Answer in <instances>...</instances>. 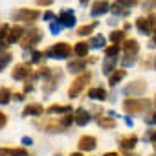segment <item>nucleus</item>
I'll list each match as a JSON object with an SVG mask.
<instances>
[{
	"instance_id": "1",
	"label": "nucleus",
	"mask_w": 156,
	"mask_h": 156,
	"mask_svg": "<svg viewBox=\"0 0 156 156\" xmlns=\"http://www.w3.org/2000/svg\"><path fill=\"white\" fill-rule=\"evenodd\" d=\"M151 108V101L149 99H132V98H127L123 101V110L127 114H141L145 110Z\"/></svg>"
},
{
	"instance_id": "2",
	"label": "nucleus",
	"mask_w": 156,
	"mask_h": 156,
	"mask_svg": "<svg viewBox=\"0 0 156 156\" xmlns=\"http://www.w3.org/2000/svg\"><path fill=\"white\" fill-rule=\"evenodd\" d=\"M90 79H92L90 72H85V70H83V73L77 77V79H73L72 87L68 88V96H70V98H77V96H79V94L85 90V87L90 83Z\"/></svg>"
},
{
	"instance_id": "3",
	"label": "nucleus",
	"mask_w": 156,
	"mask_h": 156,
	"mask_svg": "<svg viewBox=\"0 0 156 156\" xmlns=\"http://www.w3.org/2000/svg\"><path fill=\"white\" fill-rule=\"evenodd\" d=\"M72 53V46L66 44V42H57L55 46H51L50 50H46V57H51V59H68Z\"/></svg>"
},
{
	"instance_id": "4",
	"label": "nucleus",
	"mask_w": 156,
	"mask_h": 156,
	"mask_svg": "<svg viewBox=\"0 0 156 156\" xmlns=\"http://www.w3.org/2000/svg\"><path fill=\"white\" fill-rule=\"evenodd\" d=\"M39 17H41V13L37 9H19V11L13 13V19L22 20V22H35Z\"/></svg>"
},
{
	"instance_id": "5",
	"label": "nucleus",
	"mask_w": 156,
	"mask_h": 156,
	"mask_svg": "<svg viewBox=\"0 0 156 156\" xmlns=\"http://www.w3.org/2000/svg\"><path fill=\"white\" fill-rule=\"evenodd\" d=\"M11 75H13L15 81H24V79H28V77L31 75V68H30V64L20 62V64H17V66L13 68Z\"/></svg>"
},
{
	"instance_id": "6",
	"label": "nucleus",
	"mask_w": 156,
	"mask_h": 156,
	"mask_svg": "<svg viewBox=\"0 0 156 156\" xmlns=\"http://www.w3.org/2000/svg\"><path fill=\"white\" fill-rule=\"evenodd\" d=\"M28 35H22V48H30V46H33V44H37L39 41H41V33L37 31V28H33V26H30L28 28Z\"/></svg>"
},
{
	"instance_id": "7",
	"label": "nucleus",
	"mask_w": 156,
	"mask_h": 156,
	"mask_svg": "<svg viewBox=\"0 0 156 156\" xmlns=\"http://www.w3.org/2000/svg\"><path fill=\"white\" fill-rule=\"evenodd\" d=\"M136 4H138V0H118V2L112 6V11L118 13V15H125L127 9L132 8V6H136Z\"/></svg>"
},
{
	"instance_id": "8",
	"label": "nucleus",
	"mask_w": 156,
	"mask_h": 156,
	"mask_svg": "<svg viewBox=\"0 0 156 156\" xmlns=\"http://www.w3.org/2000/svg\"><path fill=\"white\" fill-rule=\"evenodd\" d=\"M96 145H98V140L94 136H81L79 138V143H77V147H79L81 151H88V152L94 151Z\"/></svg>"
},
{
	"instance_id": "9",
	"label": "nucleus",
	"mask_w": 156,
	"mask_h": 156,
	"mask_svg": "<svg viewBox=\"0 0 156 156\" xmlns=\"http://www.w3.org/2000/svg\"><path fill=\"white\" fill-rule=\"evenodd\" d=\"M59 22H61V26L73 28V26H75V15H73V11H70V9H62L61 15H59Z\"/></svg>"
},
{
	"instance_id": "10",
	"label": "nucleus",
	"mask_w": 156,
	"mask_h": 156,
	"mask_svg": "<svg viewBox=\"0 0 156 156\" xmlns=\"http://www.w3.org/2000/svg\"><path fill=\"white\" fill-rule=\"evenodd\" d=\"M145 90H147V83H145V81H132V83L125 88V94H127V96H129V94H130V96H132V94H143Z\"/></svg>"
},
{
	"instance_id": "11",
	"label": "nucleus",
	"mask_w": 156,
	"mask_h": 156,
	"mask_svg": "<svg viewBox=\"0 0 156 156\" xmlns=\"http://www.w3.org/2000/svg\"><path fill=\"white\" fill-rule=\"evenodd\" d=\"M24 35V28L20 26H13L11 30H8V44H13V42H19Z\"/></svg>"
},
{
	"instance_id": "12",
	"label": "nucleus",
	"mask_w": 156,
	"mask_h": 156,
	"mask_svg": "<svg viewBox=\"0 0 156 156\" xmlns=\"http://www.w3.org/2000/svg\"><path fill=\"white\" fill-rule=\"evenodd\" d=\"M73 121L79 125V127H85V125L90 121L88 110H85V108H77V110H75V116H73Z\"/></svg>"
},
{
	"instance_id": "13",
	"label": "nucleus",
	"mask_w": 156,
	"mask_h": 156,
	"mask_svg": "<svg viewBox=\"0 0 156 156\" xmlns=\"http://www.w3.org/2000/svg\"><path fill=\"white\" fill-rule=\"evenodd\" d=\"M123 50L127 51V55H136L140 50V44L136 39H125L123 41Z\"/></svg>"
},
{
	"instance_id": "14",
	"label": "nucleus",
	"mask_w": 156,
	"mask_h": 156,
	"mask_svg": "<svg viewBox=\"0 0 156 156\" xmlns=\"http://www.w3.org/2000/svg\"><path fill=\"white\" fill-rule=\"evenodd\" d=\"M108 2H107V0H98V2L92 6V15L94 17H98V15H103V13H107L108 11Z\"/></svg>"
},
{
	"instance_id": "15",
	"label": "nucleus",
	"mask_w": 156,
	"mask_h": 156,
	"mask_svg": "<svg viewBox=\"0 0 156 156\" xmlns=\"http://www.w3.org/2000/svg\"><path fill=\"white\" fill-rule=\"evenodd\" d=\"M98 125H99L101 129L110 130V129H114V127H116V119H114V118H110V116H99V118H98Z\"/></svg>"
},
{
	"instance_id": "16",
	"label": "nucleus",
	"mask_w": 156,
	"mask_h": 156,
	"mask_svg": "<svg viewBox=\"0 0 156 156\" xmlns=\"http://www.w3.org/2000/svg\"><path fill=\"white\" fill-rule=\"evenodd\" d=\"M138 143V138L134 136V134H130V136H125V138H121L119 140V145H121V149H125V151H132L134 149V145Z\"/></svg>"
},
{
	"instance_id": "17",
	"label": "nucleus",
	"mask_w": 156,
	"mask_h": 156,
	"mask_svg": "<svg viewBox=\"0 0 156 156\" xmlns=\"http://www.w3.org/2000/svg\"><path fill=\"white\" fill-rule=\"evenodd\" d=\"M125 75H127V72H125V70H112V72H110V77H108V85H110V87L118 85Z\"/></svg>"
},
{
	"instance_id": "18",
	"label": "nucleus",
	"mask_w": 156,
	"mask_h": 156,
	"mask_svg": "<svg viewBox=\"0 0 156 156\" xmlns=\"http://www.w3.org/2000/svg\"><path fill=\"white\" fill-rule=\"evenodd\" d=\"M61 79V73H55V75H50L48 77V81L44 83V94H50V92H53L55 90V85H57V81Z\"/></svg>"
},
{
	"instance_id": "19",
	"label": "nucleus",
	"mask_w": 156,
	"mask_h": 156,
	"mask_svg": "<svg viewBox=\"0 0 156 156\" xmlns=\"http://www.w3.org/2000/svg\"><path fill=\"white\" fill-rule=\"evenodd\" d=\"M42 112H44V108H42L41 105L33 103V105H28L22 114H24V116H42Z\"/></svg>"
},
{
	"instance_id": "20",
	"label": "nucleus",
	"mask_w": 156,
	"mask_h": 156,
	"mask_svg": "<svg viewBox=\"0 0 156 156\" xmlns=\"http://www.w3.org/2000/svg\"><path fill=\"white\" fill-rule=\"evenodd\" d=\"M87 68V61L81 57L79 61H72V62H68V70L70 72H83Z\"/></svg>"
},
{
	"instance_id": "21",
	"label": "nucleus",
	"mask_w": 156,
	"mask_h": 156,
	"mask_svg": "<svg viewBox=\"0 0 156 156\" xmlns=\"http://www.w3.org/2000/svg\"><path fill=\"white\" fill-rule=\"evenodd\" d=\"M88 98H90V99H98V101H103V99L107 98V92H105L101 87H98V88H90V90H88Z\"/></svg>"
},
{
	"instance_id": "22",
	"label": "nucleus",
	"mask_w": 156,
	"mask_h": 156,
	"mask_svg": "<svg viewBox=\"0 0 156 156\" xmlns=\"http://www.w3.org/2000/svg\"><path fill=\"white\" fill-rule=\"evenodd\" d=\"M88 44L87 42H77L75 46H73V53L77 55V57H87V53H88Z\"/></svg>"
},
{
	"instance_id": "23",
	"label": "nucleus",
	"mask_w": 156,
	"mask_h": 156,
	"mask_svg": "<svg viewBox=\"0 0 156 156\" xmlns=\"http://www.w3.org/2000/svg\"><path fill=\"white\" fill-rule=\"evenodd\" d=\"M136 28L140 30V33H151V28H149V22H147V19L145 17H140L138 20H136Z\"/></svg>"
},
{
	"instance_id": "24",
	"label": "nucleus",
	"mask_w": 156,
	"mask_h": 156,
	"mask_svg": "<svg viewBox=\"0 0 156 156\" xmlns=\"http://www.w3.org/2000/svg\"><path fill=\"white\" fill-rule=\"evenodd\" d=\"M48 114H66V112H72V107H59V105H51V107H48V110H46Z\"/></svg>"
},
{
	"instance_id": "25",
	"label": "nucleus",
	"mask_w": 156,
	"mask_h": 156,
	"mask_svg": "<svg viewBox=\"0 0 156 156\" xmlns=\"http://www.w3.org/2000/svg\"><path fill=\"white\" fill-rule=\"evenodd\" d=\"M94 28H98V24H96V22H92V24H85V26H81L79 30H77V35H81V37L90 35V33L94 31Z\"/></svg>"
},
{
	"instance_id": "26",
	"label": "nucleus",
	"mask_w": 156,
	"mask_h": 156,
	"mask_svg": "<svg viewBox=\"0 0 156 156\" xmlns=\"http://www.w3.org/2000/svg\"><path fill=\"white\" fill-rule=\"evenodd\" d=\"M114 68H116V57H107V61L103 62V70H105V73H110Z\"/></svg>"
},
{
	"instance_id": "27",
	"label": "nucleus",
	"mask_w": 156,
	"mask_h": 156,
	"mask_svg": "<svg viewBox=\"0 0 156 156\" xmlns=\"http://www.w3.org/2000/svg\"><path fill=\"white\" fill-rule=\"evenodd\" d=\"M9 99H11V92H9V88H0V105H6V103H9Z\"/></svg>"
},
{
	"instance_id": "28",
	"label": "nucleus",
	"mask_w": 156,
	"mask_h": 156,
	"mask_svg": "<svg viewBox=\"0 0 156 156\" xmlns=\"http://www.w3.org/2000/svg\"><path fill=\"white\" fill-rule=\"evenodd\" d=\"M88 46H92V48H101V46H105V37H103V35H96V37H92Z\"/></svg>"
},
{
	"instance_id": "29",
	"label": "nucleus",
	"mask_w": 156,
	"mask_h": 156,
	"mask_svg": "<svg viewBox=\"0 0 156 156\" xmlns=\"http://www.w3.org/2000/svg\"><path fill=\"white\" fill-rule=\"evenodd\" d=\"M9 61H11V53H8V51L0 53V72H2V70L9 64Z\"/></svg>"
},
{
	"instance_id": "30",
	"label": "nucleus",
	"mask_w": 156,
	"mask_h": 156,
	"mask_svg": "<svg viewBox=\"0 0 156 156\" xmlns=\"http://www.w3.org/2000/svg\"><path fill=\"white\" fill-rule=\"evenodd\" d=\"M110 41H112L114 44L125 41V31H112V33H110Z\"/></svg>"
},
{
	"instance_id": "31",
	"label": "nucleus",
	"mask_w": 156,
	"mask_h": 156,
	"mask_svg": "<svg viewBox=\"0 0 156 156\" xmlns=\"http://www.w3.org/2000/svg\"><path fill=\"white\" fill-rule=\"evenodd\" d=\"M118 53H119V46H118V44L108 46V48L105 50V55H107V57H118Z\"/></svg>"
},
{
	"instance_id": "32",
	"label": "nucleus",
	"mask_w": 156,
	"mask_h": 156,
	"mask_svg": "<svg viewBox=\"0 0 156 156\" xmlns=\"http://www.w3.org/2000/svg\"><path fill=\"white\" fill-rule=\"evenodd\" d=\"M72 121H73V116H72V112H66V114H64V118L61 119V127H68Z\"/></svg>"
},
{
	"instance_id": "33",
	"label": "nucleus",
	"mask_w": 156,
	"mask_h": 156,
	"mask_svg": "<svg viewBox=\"0 0 156 156\" xmlns=\"http://www.w3.org/2000/svg\"><path fill=\"white\" fill-rule=\"evenodd\" d=\"M147 22H149L151 31H156V13H151V15H149V19H147Z\"/></svg>"
},
{
	"instance_id": "34",
	"label": "nucleus",
	"mask_w": 156,
	"mask_h": 156,
	"mask_svg": "<svg viewBox=\"0 0 156 156\" xmlns=\"http://www.w3.org/2000/svg\"><path fill=\"white\" fill-rule=\"evenodd\" d=\"M9 156H30V154L26 149H13V151H9Z\"/></svg>"
},
{
	"instance_id": "35",
	"label": "nucleus",
	"mask_w": 156,
	"mask_h": 156,
	"mask_svg": "<svg viewBox=\"0 0 156 156\" xmlns=\"http://www.w3.org/2000/svg\"><path fill=\"white\" fill-rule=\"evenodd\" d=\"M145 123H149V125H156V112L149 114V116L145 118Z\"/></svg>"
},
{
	"instance_id": "36",
	"label": "nucleus",
	"mask_w": 156,
	"mask_h": 156,
	"mask_svg": "<svg viewBox=\"0 0 156 156\" xmlns=\"http://www.w3.org/2000/svg\"><path fill=\"white\" fill-rule=\"evenodd\" d=\"M50 28H51V33H59V31H61V22H59V20H55V22H51V26H50Z\"/></svg>"
},
{
	"instance_id": "37",
	"label": "nucleus",
	"mask_w": 156,
	"mask_h": 156,
	"mask_svg": "<svg viewBox=\"0 0 156 156\" xmlns=\"http://www.w3.org/2000/svg\"><path fill=\"white\" fill-rule=\"evenodd\" d=\"M134 55H127L125 59H123V66H130V64H134Z\"/></svg>"
},
{
	"instance_id": "38",
	"label": "nucleus",
	"mask_w": 156,
	"mask_h": 156,
	"mask_svg": "<svg viewBox=\"0 0 156 156\" xmlns=\"http://www.w3.org/2000/svg\"><path fill=\"white\" fill-rule=\"evenodd\" d=\"M39 75H41V77H50V75H51V70L44 66V68H41V70H39Z\"/></svg>"
},
{
	"instance_id": "39",
	"label": "nucleus",
	"mask_w": 156,
	"mask_h": 156,
	"mask_svg": "<svg viewBox=\"0 0 156 156\" xmlns=\"http://www.w3.org/2000/svg\"><path fill=\"white\" fill-rule=\"evenodd\" d=\"M8 24H2V22H0V39H2V37H6L8 35Z\"/></svg>"
},
{
	"instance_id": "40",
	"label": "nucleus",
	"mask_w": 156,
	"mask_h": 156,
	"mask_svg": "<svg viewBox=\"0 0 156 156\" xmlns=\"http://www.w3.org/2000/svg\"><path fill=\"white\" fill-rule=\"evenodd\" d=\"M42 57H44V55H42L41 51H33V57H31V61H33V62H41V59H42Z\"/></svg>"
},
{
	"instance_id": "41",
	"label": "nucleus",
	"mask_w": 156,
	"mask_h": 156,
	"mask_svg": "<svg viewBox=\"0 0 156 156\" xmlns=\"http://www.w3.org/2000/svg\"><path fill=\"white\" fill-rule=\"evenodd\" d=\"M6 123H8V116H6L4 112H0V129L6 127Z\"/></svg>"
},
{
	"instance_id": "42",
	"label": "nucleus",
	"mask_w": 156,
	"mask_h": 156,
	"mask_svg": "<svg viewBox=\"0 0 156 156\" xmlns=\"http://www.w3.org/2000/svg\"><path fill=\"white\" fill-rule=\"evenodd\" d=\"M37 4L39 6H50V4H53V0H37Z\"/></svg>"
},
{
	"instance_id": "43",
	"label": "nucleus",
	"mask_w": 156,
	"mask_h": 156,
	"mask_svg": "<svg viewBox=\"0 0 156 156\" xmlns=\"http://www.w3.org/2000/svg\"><path fill=\"white\" fill-rule=\"evenodd\" d=\"M51 19H53V13L51 11H46L44 13V20H51Z\"/></svg>"
},
{
	"instance_id": "44",
	"label": "nucleus",
	"mask_w": 156,
	"mask_h": 156,
	"mask_svg": "<svg viewBox=\"0 0 156 156\" xmlns=\"http://www.w3.org/2000/svg\"><path fill=\"white\" fill-rule=\"evenodd\" d=\"M0 156H9V149H0Z\"/></svg>"
},
{
	"instance_id": "45",
	"label": "nucleus",
	"mask_w": 156,
	"mask_h": 156,
	"mask_svg": "<svg viewBox=\"0 0 156 156\" xmlns=\"http://www.w3.org/2000/svg\"><path fill=\"white\" fill-rule=\"evenodd\" d=\"M22 143H24V145H30V143H31V138H22Z\"/></svg>"
},
{
	"instance_id": "46",
	"label": "nucleus",
	"mask_w": 156,
	"mask_h": 156,
	"mask_svg": "<svg viewBox=\"0 0 156 156\" xmlns=\"http://www.w3.org/2000/svg\"><path fill=\"white\" fill-rule=\"evenodd\" d=\"M6 44H8V42H2V39H0V51H4V48H6Z\"/></svg>"
},
{
	"instance_id": "47",
	"label": "nucleus",
	"mask_w": 156,
	"mask_h": 156,
	"mask_svg": "<svg viewBox=\"0 0 156 156\" xmlns=\"http://www.w3.org/2000/svg\"><path fill=\"white\" fill-rule=\"evenodd\" d=\"M103 156H119V154H118V152H105Z\"/></svg>"
},
{
	"instance_id": "48",
	"label": "nucleus",
	"mask_w": 156,
	"mask_h": 156,
	"mask_svg": "<svg viewBox=\"0 0 156 156\" xmlns=\"http://www.w3.org/2000/svg\"><path fill=\"white\" fill-rule=\"evenodd\" d=\"M149 138H151L152 141H156V130H154V132H151V136H149Z\"/></svg>"
},
{
	"instance_id": "49",
	"label": "nucleus",
	"mask_w": 156,
	"mask_h": 156,
	"mask_svg": "<svg viewBox=\"0 0 156 156\" xmlns=\"http://www.w3.org/2000/svg\"><path fill=\"white\" fill-rule=\"evenodd\" d=\"M70 156H83V154H81V152H72Z\"/></svg>"
},
{
	"instance_id": "50",
	"label": "nucleus",
	"mask_w": 156,
	"mask_h": 156,
	"mask_svg": "<svg viewBox=\"0 0 156 156\" xmlns=\"http://www.w3.org/2000/svg\"><path fill=\"white\" fill-rule=\"evenodd\" d=\"M127 156H138V154H134V152H132V154H130V152H127Z\"/></svg>"
},
{
	"instance_id": "51",
	"label": "nucleus",
	"mask_w": 156,
	"mask_h": 156,
	"mask_svg": "<svg viewBox=\"0 0 156 156\" xmlns=\"http://www.w3.org/2000/svg\"><path fill=\"white\" fill-rule=\"evenodd\" d=\"M152 44H156V35H154V39H152Z\"/></svg>"
},
{
	"instance_id": "52",
	"label": "nucleus",
	"mask_w": 156,
	"mask_h": 156,
	"mask_svg": "<svg viewBox=\"0 0 156 156\" xmlns=\"http://www.w3.org/2000/svg\"><path fill=\"white\" fill-rule=\"evenodd\" d=\"M87 2H88V0H81V4H87Z\"/></svg>"
},
{
	"instance_id": "53",
	"label": "nucleus",
	"mask_w": 156,
	"mask_h": 156,
	"mask_svg": "<svg viewBox=\"0 0 156 156\" xmlns=\"http://www.w3.org/2000/svg\"><path fill=\"white\" fill-rule=\"evenodd\" d=\"M154 66H156V59H154Z\"/></svg>"
}]
</instances>
